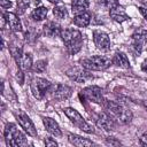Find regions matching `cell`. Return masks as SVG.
I'll return each instance as SVG.
<instances>
[{"label": "cell", "instance_id": "cell-9", "mask_svg": "<svg viewBox=\"0 0 147 147\" xmlns=\"http://www.w3.org/2000/svg\"><path fill=\"white\" fill-rule=\"evenodd\" d=\"M147 42V31L145 29H137L131 36V45L136 53L140 54L144 49L145 44Z\"/></svg>", "mask_w": 147, "mask_h": 147}, {"label": "cell", "instance_id": "cell-12", "mask_svg": "<svg viewBox=\"0 0 147 147\" xmlns=\"http://www.w3.org/2000/svg\"><path fill=\"white\" fill-rule=\"evenodd\" d=\"M93 41L95 46L101 51H108L110 48V39L107 33L100 30L93 31Z\"/></svg>", "mask_w": 147, "mask_h": 147}, {"label": "cell", "instance_id": "cell-21", "mask_svg": "<svg viewBox=\"0 0 147 147\" xmlns=\"http://www.w3.org/2000/svg\"><path fill=\"white\" fill-rule=\"evenodd\" d=\"M88 1L87 0H74L71 3V8H72V13L75 15L80 14L83 11H86L87 7H88Z\"/></svg>", "mask_w": 147, "mask_h": 147}, {"label": "cell", "instance_id": "cell-16", "mask_svg": "<svg viewBox=\"0 0 147 147\" xmlns=\"http://www.w3.org/2000/svg\"><path fill=\"white\" fill-rule=\"evenodd\" d=\"M109 16H110V18H113L114 21H116L118 23H122V22L129 20V16L126 15V13L124 11V9L121 6L109 9Z\"/></svg>", "mask_w": 147, "mask_h": 147}, {"label": "cell", "instance_id": "cell-34", "mask_svg": "<svg viewBox=\"0 0 147 147\" xmlns=\"http://www.w3.org/2000/svg\"><path fill=\"white\" fill-rule=\"evenodd\" d=\"M141 69H142V71H145V72L147 74V61L142 62V64H141Z\"/></svg>", "mask_w": 147, "mask_h": 147}, {"label": "cell", "instance_id": "cell-1", "mask_svg": "<svg viewBox=\"0 0 147 147\" xmlns=\"http://www.w3.org/2000/svg\"><path fill=\"white\" fill-rule=\"evenodd\" d=\"M106 111H108L110 114V116L117 121L121 124H127L131 122L132 119V113L130 109L125 108L123 105L115 102V101H110V100H105L103 101Z\"/></svg>", "mask_w": 147, "mask_h": 147}, {"label": "cell", "instance_id": "cell-14", "mask_svg": "<svg viewBox=\"0 0 147 147\" xmlns=\"http://www.w3.org/2000/svg\"><path fill=\"white\" fill-rule=\"evenodd\" d=\"M3 16H5L7 24L9 25L10 30H13L14 32H21L22 31V24H21L20 18L16 16V14L6 11V13H3Z\"/></svg>", "mask_w": 147, "mask_h": 147}, {"label": "cell", "instance_id": "cell-11", "mask_svg": "<svg viewBox=\"0 0 147 147\" xmlns=\"http://www.w3.org/2000/svg\"><path fill=\"white\" fill-rule=\"evenodd\" d=\"M95 122H96L98 126H100L105 131H111L116 126V121L110 116V114L108 111L99 113L95 117Z\"/></svg>", "mask_w": 147, "mask_h": 147}, {"label": "cell", "instance_id": "cell-36", "mask_svg": "<svg viewBox=\"0 0 147 147\" xmlns=\"http://www.w3.org/2000/svg\"><path fill=\"white\" fill-rule=\"evenodd\" d=\"M145 6H146V9H147V2H146V3H145Z\"/></svg>", "mask_w": 147, "mask_h": 147}, {"label": "cell", "instance_id": "cell-15", "mask_svg": "<svg viewBox=\"0 0 147 147\" xmlns=\"http://www.w3.org/2000/svg\"><path fill=\"white\" fill-rule=\"evenodd\" d=\"M42 122H44V125H45L46 130L51 134H53L55 137H61L62 136V132H61V129H60L59 124L53 118H51V117H42Z\"/></svg>", "mask_w": 147, "mask_h": 147}, {"label": "cell", "instance_id": "cell-33", "mask_svg": "<svg viewBox=\"0 0 147 147\" xmlns=\"http://www.w3.org/2000/svg\"><path fill=\"white\" fill-rule=\"evenodd\" d=\"M139 11H140V13H141V15L147 20V9H146L145 7H140V8H139Z\"/></svg>", "mask_w": 147, "mask_h": 147}, {"label": "cell", "instance_id": "cell-4", "mask_svg": "<svg viewBox=\"0 0 147 147\" xmlns=\"http://www.w3.org/2000/svg\"><path fill=\"white\" fill-rule=\"evenodd\" d=\"M111 63H113V61L110 59H108L106 56H101V55H94V56H91L88 59L82 60V67L88 71H91V70H105Z\"/></svg>", "mask_w": 147, "mask_h": 147}, {"label": "cell", "instance_id": "cell-19", "mask_svg": "<svg viewBox=\"0 0 147 147\" xmlns=\"http://www.w3.org/2000/svg\"><path fill=\"white\" fill-rule=\"evenodd\" d=\"M111 61H113V63H114L115 65H117V67H119V68H123V69L130 68L129 59H127V56H126L124 53H122V52H117V53L114 55V57H113Z\"/></svg>", "mask_w": 147, "mask_h": 147}, {"label": "cell", "instance_id": "cell-24", "mask_svg": "<svg viewBox=\"0 0 147 147\" xmlns=\"http://www.w3.org/2000/svg\"><path fill=\"white\" fill-rule=\"evenodd\" d=\"M53 14H54V16H55L56 18H59V20H63V18H65V17L68 16L67 8H65V6H63V5L55 6V7L53 8Z\"/></svg>", "mask_w": 147, "mask_h": 147}, {"label": "cell", "instance_id": "cell-2", "mask_svg": "<svg viewBox=\"0 0 147 147\" xmlns=\"http://www.w3.org/2000/svg\"><path fill=\"white\" fill-rule=\"evenodd\" d=\"M60 36L62 37V39L65 44V47L71 55L76 54L80 51L82 45H83V37L78 30L69 28V29L62 30Z\"/></svg>", "mask_w": 147, "mask_h": 147}, {"label": "cell", "instance_id": "cell-32", "mask_svg": "<svg viewBox=\"0 0 147 147\" xmlns=\"http://www.w3.org/2000/svg\"><path fill=\"white\" fill-rule=\"evenodd\" d=\"M1 7H2L3 9L10 8V7H11V2H10L9 0H1Z\"/></svg>", "mask_w": 147, "mask_h": 147}, {"label": "cell", "instance_id": "cell-22", "mask_svg": "<svg viewBox=\"0 0 147 147\" xmlns=\"http://www.w3.org/2000/svg\"><path fill=\"white\" fill-rule=\"evenodd\" d=\"M47 13H48V9L46 7H38V8H34L32 10L31 17L34 21H42L47 16Z\"/></svg>", "mask_w": 147, "mask_h": 147}, {"label": "cell", "instance_id": "cell-20", "mask_svg": "<svg viewBox=\"0 0 147 147\" xmlns=\"http://www.w3.org/2000/svg\"><path fill=\"white\" fill-rule=\"evenodd\" d=\"M68 140L70 144L75 145V146H78V147H84V146H92L94 145L93 141L86 139V138H83L80 136H76V134H69L68 136Z\"/></svg>", "mask_w": 147, "mask_h": 147}, {"label": "cell", "instance_id": "cell-7", "mask_svg": "<svg viewBox=\"0 0 147 147\" xmlns=\"http://www.w3.org/2000/svg\"><path fill=\"white\" fill-rule=\"evenodd\" d=\"M80 99L84 100V101H91V102H94V103H103V96H102V92H101V88L98 87V86H88V87H85L80 94H79Z\"/></svg>", "mask_w": 147, "mask_h": 147}, {"label": "cell", "instance_id": "cell-13", "mask_svg": "<svg viewBox=\"0 0 147 147\" xmlns=\"http://www.w3.org/2000/svg\"><path fill=\"white\" fill-rule=\"evenodd\" d=\"M67 76H69L72 80L77 82V83H84L87 79L92 78V75L85 69H80V68H71L69 70H67Z\"/></svg>", "mask_w": 147, "mask_h": 147}, {"label": "cell", "instance_id": "cell-18", "mask_svg": "<svg viewBox=\"0 0 147 147\" xmlns=\"http://www.w3.org/2000/svg\"><path fill=\"white\" fill-rule=\"evenodd\" d=\"M90 22H91V13L90 11H83L80 14H77L74 17V23L80 28L87 26L90 24Z\"/></svg>", "mask_w": 147, "mask_h": 147}, {"label": "cell", "instance_id": "cell-8", "mask_svg": "<svg viewBox=\"0 0 147 147\" xmlns=\"http://www.w3.org/2000/svg\"><path fill=\"white\" fill-rule=\"evenodd\" d=\"M15 117L18 122V124L22 126V129L31 137H37V129L34 127L32 121L30 119V117L22 110H17L15 111Z\"/></svg>", "mask_w": 147, "mask_h": 147}, {"label": "cell", "instance_id": "cell-23", "mask_svg": "<svg viewBox=\"0 0 147 147\" xmlns=\"http://www.w3.org/2000/svg\"><path fill=\"white\" fill-rule=\"evenodd\" d=\"M18 64H20V69H22V70H30L31 68H32V59H31V55L30 54H23L22 55V57H21V60H20V62H18Z\"/></svg>", "mask_w": 147, "mask_h": 147}, {"label": "cell", "instance_id": "cell-27", "mask_svg": "<svg viewBox=\"0 0 147 147\" xmlns=\"http://www.w3.org/2000/svg\"><path fill=\"white\" fill-rule=\"evenodd\" d=\"M30 3H31V0H17V13L20 15L23 14L28 9Z\"/></svg>", "mask_w": 147, "mask_h": 147}, {"label": "cell", "instance_id": "cell-29", "mask_svg": "<svg viewBox=\"0 0 147 147\" xmlns=\"http://www.w3.org/2000/svg\"><path fill=\"white\" fill-rule=\"evenodd\" d=\"M16 78H17L18 83H20L21 85H23V83H24V74H23V70H22V69H18L17 75H16Z\"/></svg>", "mask_w": 147, "mask_h": 147}, {"label": "cell", "instance_id": "cell-31", "mask_svg": "<svg viewBox=\"0 0 147 147\" xmlns=\"http://www.w3.org/2000/svg\"><path fill=\"white\" fill-rule=\"evenodd\" d=\"M139 141H140V144H141V145L147 146V131H145V132L141 134V137H140Z\"/></svg>", "mask_w": 147, "mask_h": 147}, {"label": "cell", "instance_id": "cell-10", "mask_svg": "<svg viewBox=\"0 0 147 147\" xmlns=\"http://www.w3.org/2000/svg\"><path fill=\"white\" fill-rule=\"evenodd\" d=\"M71 87L63 85V84H56V85H52L49 93L52 94V96L57 100V101H64L67 100L70 95H71Z\"/></svg>", "mask_w": 147, "mask_h": 147}, {"label": "cell", "instance_id": "cell-28", "mask_svg": "<svg viewBox=\"0 0 147 147\" xmlns=\"http://www.w3.org/2000/svg\"><path fill=\"white\" fill-rule=\"evenodd\" d=\"M106 144L107 145H110V146H119L121 145V142L118 141V140H115L114 138H106Z\"/></svg>", "mask_w": 147, "mask_h": 147}, {"label": "cell", "instance_id": "cell-5", "mask_svg": "<svg viewBox=\"0 0 147 147\" xmlns=\"http://www.w3.org/2000/svg\"><path fill=\"white\" fill-rule=\"evenodd\" d=\"M64 114H65V115L69 117V119H70L78 129H80L82 131H84V132H86V133H94V127H93L92 125H90L76 109L68 107V108L64 109Z\"/></svg>", "mask_w": 147, "mask_h": 147}, {"label": "cell", "instance_id": "cell-6", "mask_svg": "<svg viewBox=\"0 0 147 147\" xmlns=\"http://www.w3.org/2000/svg\"><path fill=\"white\" fill-rule=\"evenodd\" d=\"M30 87H31V91H32L34 98H37L38 100H41L47 93H49L52 84L45 78L34 77V78H32V80L30 83Z\"/></svg>", "mask_w": 147, "mask_h": 147}, {"label": "cell", "instance_id": "cell-17", "mask_svg": "<svg viewBox=\"0 0 147 147\" xmlns=\"http://www.w3.org/2000/svg\"><path fill=\"white\" fill-rule=\"evenodd\" d=\"M61 28L57 23L53 22V21H48L47 23L44 24V33L48 37H56L59 34H61Z\"/></svg>", "mask_w": 147, "mask_h": 147}, {"label": "cell", "instance_id": "cell-30", "mask_svg": "<svg viewBox=\"0 0 147 147\" xmlns=\"http://www.w3.org/2000/svg\"><path fill=\"white\" fill-rule=\"evenodd\" d=\"M45 145L46 146H57V142L55 140H53L52 138L47 137V138H45Z\"/></svg>", "mask_w": 147, "mask_h": 147}, {"label": "cell", "instance_id": "cell-25", "mask_svg": "<svg viewBox=\"0 0 147 147\" xmlns=\"http://www.w3.org/2000/svg\"><path fill=\"white\" fill-rule=\"evenodd\" d=\"M96 3L103 8H107V9H111V8L119 6L118 0H96Z\"/></svg>", "mask_w": 147, "mask_h": 147}, {"label": "cell", "instance_id": "cell-35", "mask_svg": "<svg viewBox=\"0 0 147 147\" xmlns=\"http://www.w3.org/2000/svg\"><path fill=\"white\" fill-rule=\"evenodd\" d=\"M49 2H52V3H60L61 2V0H48Z\"/></svg>", "mask_w": 147, "mask_h": 147}, {"label": "cell", "instance_id": "cell-3", "mask_svg": "<svg viewBox=\"0 0 147 147\" xmlns=\"http://www.w3.org/2000/svg\"><path fill=\"white\" fill-rule=\"evenodd\" d=\"M3 134H5V141H6L7 146H10V147L28 146V140H26L25 136L13 123H8L6 125Z\"/></svg>", "mask_w": 147, "mask_h": 147}, {"label": "cell", "instance_id": "cell-26", "mask_svg": "<svg viewBox=\"0 0 147 147\" xmlns=\"http://www.w3.org/2000/svg\"><path fill=\"white\" fill-rule=\"evenodd\" d=\"M46 67H47V61L46 60H38L37 62L33 63L32 70L34 72H44L46 70Z\"/></svg>", "mask_w": 147, "mask_h": 147}]
</instances>
